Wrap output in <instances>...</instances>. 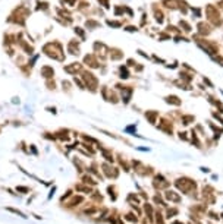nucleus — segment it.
Wrapping results in <instances>:
<instances>
[{"label": "nucleus", "mask_w": 223, "mask_h": 224, "mask_svg": "<svg viewBox=\"0 0 223 224\" xmlns=\"http://www.w3.org/2000/svg\"><path fill=\"white\" fill-rule=\"evenodd\" d=\"M7 211H10V212H13V214H16V215H19V217H22V218H27V215H25L24 212H21L19 210H15V208H7Z\"/></svg>", "instance_id": "1"}, {"label": "nucleus", "mask_w": 223, "mask_h": 224, "mask_svg": "<svg viewBox=\"0 0 223 224\" xmlns=\"http://www.w3.org/2000/svg\"><path fill=\"white\" fill-rule=\"evenodd\" d=\"M81 201H82V198H75V199H73V201H72V202H70L69 205H70V207H73V205H75V204L81 202Z\"/></svg>", "instance_id": "2"}, {"label": "nucleus", "mask_w": 223, "mask_h": 224, "mask_svg": "<svg viewBox=\"0 0 223 224\" xmlns=\"http://www.w3.org/2000/svg\"><path fill=\"white\" fill-rule=\"evenodd\" d=\"M18 192H28V188H18Z\"/></svg>", "instance_id": "3"}]
</instances>
